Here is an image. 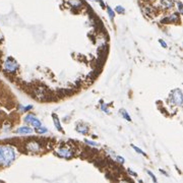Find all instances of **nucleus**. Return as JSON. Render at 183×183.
Here are the masks:
<instances>
[{
    "instance_id": "1",
    "label": "nucleus",
    "mask_w": 183,
    "mask_h": 183,
    "mask_svg": "<svg viewBox=\"0 0 183 183\" xmlns=\"http://www.w3.org/2000/svg\"><path fill=\"white\" fill-rule=\"evenodd\" d=\"M16 159V152L14 148L7 144H0V166L8 167Z\"/></svg>"
},
{
    "instance_id": "2",
    "label": "nucleus",
    "mask_w": 183,
    "mask_h": 183,
    "mask_svg": "<svg viewBox=\"0 0 183 183\" xmlns=\"http://www.w3.org/2000/svg\"><path fill=\"white\" fill-rule=\"evenodd\" d=\"M19 68V65L12 57H7L3 62V70L7 73H15Z\"/></svg>"
},
{
    "instance_id": "3",
    "label": "nucleus",
    "mask_w": 183,
    "mask_h": 183,
    "mask_svg": "<svg viewBox=\"0 0 183 183\" xmlns=\"http://www.w3.org/2000/svg\"><path fill=\"white\" fill-rule=\"evenodd\" d=\"M169 99H170V101L172 102L174 105L181 107V106H182V91H181L180 89H174V91H172L170 94Z\"/></svg>"
},
{
    "instance_id": "4",
    "label": "nucleus",
    "mask_w": 183,
    "mask_h": 183,
    "mask_svg": "<svg viewBox=\"0 0 183 183\" xmlns=\"http://www.w3.org/2000/svg\"><path fill=\"white\" fill-rule=\"evenodd\" d=\"M56 155L60 158H65V159H70L73 156V150L68 146H61V148H57L55 150Z\"/></svg>"
},
{
    "instance_id": "5",
    "label": "nucleus",
    "mask_w": 183,
    "mask_h": 183,
    "mask_svg": "<svg viewBox=\"0 0 183 183\" xmlns=\"http://www.w3.org/2000/svg\"><path fill=\"white\" fill-rule=\"evenodd\" d=\"M24 122H26V124H28V125H32L33 127H39V126L42 125V123H41V121L39 120L38 117H36V116L34 115V114H28V115H26V117H24Z\"/></svg>"
},
{
    "instance_id": "6",
    "label": "nucleus",
    "mask_w": 183,
    "mask_h": 183,
    "mask_svg": "<svg viewBox=\"0 0 183 183\" xmlns=\"http://www.w3.org/2000/svg\"><path fill=\"white\" fill-rule=\"evenodd\" d=\"M178 20H180L179 12L178 13H177V12H173V13H171L170 15H168V16H166V17L163 18L162 22L163 24H172V22L178 21Z\"/></svg>"
},
{
    "instance_id": "7",
    "label": "nucleus",
    "mask_w": 183,
    "mask_h": 183,
    "mask_svg": "<svg viewBox=\"0 0 183 183\" xmlns=\"http://www.w3.org/2000/svg\"><path fill=\"white\" fill-rule=\"evenodd\" d=\"M26 150L31 152H38L42 150V146L38 141H30L26 144Z\"/></svg>"
},
{
    "instance_id": "8",
    "label": "nucleus",
    "mask_w": 183,
    "mask_h": 183,
    "mask_svg": "<svg viewBox=\"0 0 183 183\" xmlns=\"http://www.w3.org/2000/svg\"><path fill=\"white\" fill-rule=\"evenodd\" d=\"M160 6L165 10L174 7V0H160Z\"/></svg>"
},
{
    "instance_id": "9",
    "label": "nucleus",
    "mask_w": 183,
    "mask_h": 183,
    "mask_svg": "<svg viewBox=\"0 0 183 183\" xmlns=\"http://www.w3.org/2000/svg\"><path fill=\"white\" fill-rule=\"evenodd\" d=\"M75 129H76L77 132H79V133H81V134H87V132H89V127H87V124H85V123L76 124V127H75Z\"/></svg>"
},
{
    "instance_id": "10",
    "label": "nucleus",
    "mask_w": 183,
    "mask_h": 183,
    "mask_svg": "<svg viewBox=\"0 0 183 183\" xmlns=\"http://www.w3.org/2000/svg\"><path fill=\"white\" fill-rule=\"evenodd\" d=\"M15 132L19 134H31L33 133V129L28 126H20L15 130Z\"/></svg>"
},
{
    "instance_id": "11",
    "label": "nucleus",
    "mask_w": 183,
    "mask_h": 183,
    "mask_svg": "<svg viewBox=\"0 0 183 183\" xmlns=\"http://www.w3.org/2000/svg\"><path fill=\"white\" fill-rule=\"evenodd\" d=\"M52 118H53V122H54V125L55 127H56V129L58 130V131H62V127H61V124L60 122H59V119L58 117H57L56 114H52Z\"/></svg>"
},
{
    "instance_id": "12",
    "label": "nucleus",
    "mask_w": 183,
    "mask_h": 183,
    "mask_svg": "<svg viewBox=\"0 0 183 183\" xmlns=\"http://www.w3.org/2000/svg\"><path fill=\"white\" fill-rule=\"evenodd\" d=\"M35 130H36L37 133H40V134H44L46 133V132H48V129H47L45 126H39V127H36L35 128Z\"/></svg>"
},
{
    "instance_id": "13",
    "label": "nucleus",
    "mask_w": 183,
    "mask_h": 183,
    "mask_svg": "<svg viewBox=\"0 0 183 183\" xmlns=\"http://www.w3.org/2000/svg\"><path fill=\"white\" fill-rule=\"evenodd\" d=\"M100 106H101V110L104 112V113H106V114H110L109 108H108V106L106 105V104L104 103L103 101H100Z\"/></svg>"
},
{
    "instance_id": "14",
    "label": "nucleus",
    "mask_w": 183,
    "mask_h": 183,
    "mask_svg": "<svg viewBox=\"0 0 183 183\" xmlns=\"http://www.w3.org/2000/svg\"><path fill=\"white\" fill-rule=\"evenodd\" d=\"M68 2L73 7H79V6H81V4H82V2H81L80 0H69Z\"/></svg>"
},
{
    "instance_id": "15",
    "label": "nucleus",
    "mask_w": 183,
    "mask_h": 183,
    "mask_svg": "<svg viewBox=\"0 0 183 183\" xmlns=\"http://www.w3.org/2000/svg\"><path fill=\"white\" fill-rule=\"evenodd\" d=\"M120 113H121L122 117H123L124 119H126V120H127V121H131V118H130L129 114H128L127 112H126V110L121 109V110H120Z\"/></svg>"
},
{
    "instance_id": "16",
    "label": "nucleus",
    "mask_w": 183,
    "mask_h": 183,
    "mask_svg": "<svg viewBox=\"0 0 183 183\" xmlns=\"http://www.w3.org/2000/svg\"><path fill=\"white\" fill-rule=\"evenodd\" d=\"M107 10H108V14H109L110 19L113 20V19H114V17H115V12H114V10L112 9V8L110 7V6H108V7H107Z\"/></svg>"
},
{
    "instance_id": "17",
    "label": "nucleus",
    "mask_w": 183,
    "mask_h": 183,
    "mask_svg": "<svg viewBox=\"0 0 183 183\" xmlns=\"http://www.w3.org/2000/svg\"><path fill=\"white\" fill-rule=\"evenodd\" d=\"M131 148H133V150H135V152H137V154H139V155H142V156H146V152H143V150H140L139 148H137V146H134V144H131Z\"/></svg>"
},
{
    "instance_id": "18",
    "label": "nucleus",
    "mask_w": 183,
    "mask_h": 183,
    "mask_svg": "<svg viewBox=\"0 0 183 183\" xmlns=\"http://www.w3.org/2000/svg\"><path fill=\"white\" fill-rule=\"evenodd\" d=\"M85 144L87 146H99V143H97L96 141H93V140H89V139H85Z\"/></svg>"
},
{
    "instance_id": "19",
    "label": "nucleus",
    "mask_w": 183,
    "mask_h": 183,
    "mask_svg": "<svg viewBox=\"0 0 183 183\" xmlns=\"http://www.w3.org/2000/svg\"><path fill=\"white\" fill-rule=\"evenodd\" d=\"M115 11L118 12V13H120V14H123L124 12H125V9H124V7H122L121 5H118V6H116Z\"/></svg>"
},
{
    "instance_id": "20",
    "label": "nucleus",
    "mask_w": 183,
    "mask_h": 183,
    "mask_svg": "<svg viewBox=\"0 0 183 183\" xmlns=\"http://www.w3.org/2000/svg\"><path fill=\"white\" fill-rule=\"evenodd\" d=\"M31 109H33V105H28V106H20V110H21L22 112H28L30 111Z\"/></svg>"
},
{
    "instance_id": "21",
    "label": "nucleus",
    "mask_w": 183,
    "mask_h": 183,
    "mask_svg": "<svg viewBox=\"0 0 183 183\" xmlns=\"http://www.w3.org/2000/svg\"><path fill=\"white\" fill-rule=\"evenodd\" d=\"M146 173H148V174L150 175V177L152 179V181H154V182L156 183V182H157V178H156V177H155V175L152 174V172H150V170H148V171H146Z\"/></svg>"
},
{
    "instance_id": "22",
    "label": "nucleus",
    "mask_w": 183,
    "mask_h": 183,
    "mask_svg": "<svg viewBox=\"0 0 183 183\" xmlns=\"http://www.w3.org/2000/svg\"><path fill=\"white\" fill-rule=\"evenodd\" d=\"M177 7H178L179 9V14H181L183 12V8H182V3H181L180 1L177 2Z\"/></svg>"
},
{
    "instance_id": "23",
    "label": "nucleus",
    "mask_w": 183,
    "mask_h": 183,
    "mask_svg": "<svg viewBox=\"0 0 183 183\" xmlns=\"http://www.w3.org/2000/svg\"><path fill=\"white\" fill-rule=\"evenodd\" d=\"M127 173L130 175V176H133V177H136V176H137V173H136V172H133V171H132L131 169H127Z\"/></svg>"
},
{
    "instance_id": "24",
    "label": "nucleus",
    "mask_w": 183,
    "mask_h": 183,
    "mask_svg": "<svg viewBox=\"0 0 183 183\" xmlns=\"http://www.w3.org/2000/svg\"><path fill=\"white\" fill-rule=\"evenodd\" d=\"M116 160H117V162H119L120 164H124V162H125V160H124L122 157H120V156H117L116 157Z\"/></svg>"
},
{
    "instance_id": "25",
    "label": "nucleus",
    "mask_w": 183,
    "mask_h": 183,
    "mask_svg": "<svg viewBox=\"0 0 183 183\" xmlns=\"http://www.w3.org/2000/svg\"><path fill=\"white\" fill-rule=\"evenodd\" d=\"M159 43H160V44L162 45L163 48H167V43H166V42H164V41L161 40V39H160V40H159Z\"/></svg>"
},
{
    "instance_id": "26",
    "label": "nucleus",
    "mask_w": 183,
    "mask_h": 183,
    "mask_svg": "<svg viewBox=\"0 0 183 183\" xmlns=\"http://www.w3.org/2000/svg\"><path fill=\"white\" fill-rule=\"evenodd\" d=\"M95 1L99 2V3H100V5H101V6H102V7H105V4H104L103 0H95Z\"/></svg>"
},
{
    "instance_id": "27",
    "label": "nucleus",
    "mask_w": 183,
    "mask_h": 183,
    "mask_svg": "<svg viewBox=\"0 0 183 183\" xmlns=\"http://www.w3.org/2000/svg\"><path fill=\"white\" fill-rule=\"evenodd\" d=\"M2 40H3V36H2V35H1V33H0V42H1Z\"/></svg>"
}]
</instances>
